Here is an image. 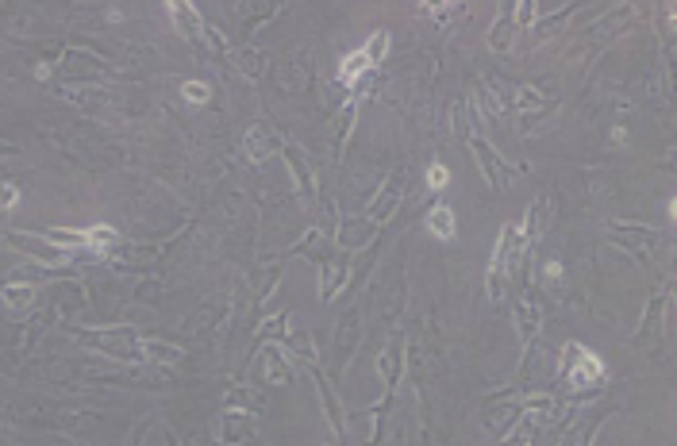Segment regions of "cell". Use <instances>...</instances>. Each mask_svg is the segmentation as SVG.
I'll return each mask as SVG.
<instances>
[{
  "label": "cell",
  "instance_id": "cell-24",
  "mask_svg": "<svg viewBox=\"0 0 677 446\" xmlns=\"http://www.w3.org/2000/svg\"><path fill=\"white\" fill-rule=\"evenodd\" d=\"M516 12H520V16H516L520 23H531V20H535V16H531V12H535V4H520Z\"/></svg>",
  "mask_w": 677,
  "mask_h": 446
},
{
  "label": "cell",
  "instance_id": "cell-8",
  "mask_svg": "<svg viewBox=\"0 0 677 446\" xmlns=\"http://www.w3.org/2000/svg\"><path fill=\"white\" fill-rule=\"evenodd\" d=\"M369 69H374V66H369V58H366V50H350L347 58L338 62V81H347V85H350V81H358V78H366Z\"/></svg>",
  "mask_w": 677,
  "mask_h": 446
},
{
  "label": "cell",
  "instance_id": "cell-18",
  "mask_svg": "<svg viewBox=\"0 0 677 446\" xmlns=\"http://www.w3.org/2000/svg\"><path fill=\"white\" fill-rule=\"evenodd\" d=\"M185 100H193V104H208V100H212V89L204 85V81H185Z\"/></svg>",
  "mask_w": 677,
  "mask_h": 446
},
{
  "label": "cell",
  "instance_id": "cell-5",
  "mask_svg": "<svg viewBox=\"0 0 677 446\" xmlns=\"http://www.w3.org/2000/svg\"><path fill=\"white\" fill-rule=\"evenodd\" d=\"M170 16H174V27L181 31L185 39H200L204 35V20L196 16V8L193 4H181V0H170Z\"/></svg>",
  "mask_w": 677,
  "mask_h": 446
},
{
  "label": "cell",
  "instance_id": "cell-14",
  "mask_svg": "<svg viewBox=\"0 0 677 446\" xmlns=\"http://www.w3.org/2000/svg\"><path fill=\"white\" fill-rule=\"evenodd\" d=\"M235 62H239V69L246 73V78H262V69H266V58H262L258 50H239Z\"/></svg>",
  "mask_w": 677,
  "mask_h": 446
},
{
  "label": "cell",
  "instance_id": "cell-12",
  "mask_svg": "<svg viewBox=\"0 0 677 446\" xmlns=\"http://www.w3.org/2000/svg\"><path fill=\"white\" fill-rule=\"evenodd\" d=\"M4 304H8L12 312H27L31 304H35V289H27V285H12V289L4 292Z\"/></svg>",
  "mask_w": 677,
  "mask_h": 446
},
{
  "label": "cell",
  "instance_id": "cell-13",
  "mask_svg": "<svg viewBox=\"0 0 677 446\" xmlns=\"http://www.w3.org/2000/svg\"><path fill=\"white\" fill-rule=\"evenodd\" d=\"M143 354L146 358H154V362H165V366L181 362V350L170 347V342H143Z\"/></svg>",
  "mask_w": 677,
  "mask_h": 446
},
{
  "label": "cell",
  "instance_id": "cell-7",
  "mask_svg": "<svg viewBox=\"0 0 677 446\" xmlns=\"http://www.w3.org/2000/svg\"><path fill=\"white\" fill-rule=\"evenodd\" d=\"M12 246H20V250L35 254V258H43V262H58V258H66V250L54 243H47V239H27V235H12Z\"/></svg>",
  "mask_w": 677,
  "mask_h": 446
},
{
  "label": "cell",
  "instance_id": "cell-25",
  "mask_svg": "<svg viewBox=\"0 0 677 446\" xmlns=\"http://www.w3.org/2000/svg\"><path fill=\"white\" fill-rule=\"evenodd\" d=\"M204 39L212 43V47H216V50H220V47H223V35H220V31H212V27H204Z\"/></svg>",
  "mask_w": 677,
  "mask_h": 446
},
{
  "label": "cell",
  "instance_id": "cell-22",
  "mask_svg": "<svg viewBox=\"0 0 677 446\" xmlns=\"http://www.w3.org/2000/svg\"><path fill=\"white\" fill-rule=\"evenodd\" d=\"M381 373H385V381L397 377V350H385V354H381Z\"/></svg>",
  "mask_w": 677,
  "mask_h": 446
},
{
  "label": "cell",
  "instance_id": "cell-2",
  "mask_svg": "<svg viewBox=\"0 0 677 446\" xmlns=\"http://www.w3.org/2000/svg\"><path fill=\"white\" fill-rule=\"evenodd\" d=\"M277 135H273L270 127H262V124H254L251 131H246V139H242V150H246V158L251 162H266L270 154H277Z\"/></svg>",
  "mask_w": 677,
  "mask_h": 446
},
{
  "label": "cell",
  "instance_id": "cell-1",
  "mask_svg": "<svg viewBox=\"0 0 677 446\" xmlns=\"http://www.w3.org/2000/svg\"><path fill=\"white\" fill-rule=\"evenodd\" d=\"M89 342H97L112 358H143V342L135 339V331H104V335H85Z\"/></svg>",
  "mask_w": 677,
  "mask_h": 446
},
{
  "label": "cell",
  "instance_id": "cell-9",
  "mask_svg": "<svg viewBox=\"0 0 677 446\" xmlns=\"http://www.w3.org/2000/svg\"><path fill=\"white\" fill-rule=\"evenodd\" d=\"M427 227H431V235H439V239H455V212H450L446 204H435L431 215H427Z\"/></svg>",
  "mask_w": 677,
  "mask_h": 446
},
{
  "label": "cell",
  "instance_id": "cell-16",
  "mask_svg": "<svg viewBox=\"0 0 677 446\" xmlns=\"http://www.w3.org/2000/svg\"><path fill=\"white\" fill-rule=\"evenodd\" d=\"M362 50H366L369 66H378V62L385 58V50H389V35H385V31H378V35H374V39H369V43H366V47H362Z\"/></svg>",
  "mask_w": 677,
  "mask_h": 446
},
{
  "label": "cell",
  "instance_id": "cell-17",
  "mask_svg": "<svg viewBox=\"0 0 677 446\" xmlns=\"http://www.w3.org/2000/svg\"><path fill=\"white\" fill-rule=\"evenodd\" d=\"M489 43H493L496 50H508L512 47V20H501L493 31H489Z\"/></svg>",
  "mask_w": 677,
  "mask_h": 446
},
{
  "label": "cell",
  "instance_id": "cell-4",
  "mask_svg": "<svg viewBox=\"0 0 677 446\" xmlns=\"http://www.w3.org/2000/svg\"><path fill=\"white\" fill-rule=\"evenodd\" d=\"M566 377H570V385H597V381L604 377V362H600L593 350H581L577 362L566 369Z\"/></svg>",
  "mask_w": 677,
  "mask_h": 446
},
{
  "label": "cell",
  "instance_id": "cell-6",
  "mask_svg": "<svg viewBox=\"0 0 677 446\" xmlns=\"http://www.w3.org/2000/svg\"><path fill=\"white\" fill-rule=\"evenodd\" d=\"M400 189H404V174H393V177L385 181V189L378 193V204H374V212H369V215H374L378 223L393 215V208H397V196H400Z\"/></svg>",
  "mask_w": 677,
  "mask_h": 446
},
{
  "label": "cell",
  "instance_id": "cell-26",
  "mask_svg": "<svg viewBox=\"0 0 677 446\" xmlns=\"http://www.w3.org/2000/svg\"><path fill=\"white\" fill-rule=\"evenodd\" d=\"M547 277H551V281H558V277H562V266L558 262H547Z\"/></svg>",
  "mask_w": 677,
  "mask_h": 446
},
{
  "label": "cell",
  "instance_id": "cell-10",
  "mask_svg": "<svg viewBox=\"0 0 677 446\" xmlns=\"http://www.w3.org/2000/svg\"><path fill=\"white\" fill-rule=\"evenodd\" d=\"M266 377L277 381V385H289V362H285L281 347H266Z\"/></svg>",
  "mask_w": 677,
  "mask_h": 446
},
{
  "label": "cell",
  "instance_id": "cell-21",
  "mask_svg": "<svg viewBox=\"0 0 677 446\" xmlns=\"http://www.w3.org/2000/svg\"><path fill=\"white\" fill-rule=\"evenodd\" d=\"M527 438H531V423H520L512 435L504 438V446H527Z\"/></svg>",
  "mask_w": 677,
  "mask_h": 446
},
{
  "label": "cell",
  "instance_id": "cell-20",
  "mask_svg": "<svg viewBox=\"0 0 677 446\" xmlns=\"http://www.w3.org/2000/svg\"><path fill=\"white\" fill-rule=\"evenodd\" d=\"M523 412H542V416H554V400L551 397H527V400H523Z\"/></svg>",
  "mask_w": 677,
  "mask_h": 446
},
{
  "label": "cell",
  "instance_id": "cell-15",
  "mask_svg": "<svg viewBox=\"0 0 677 446\" xmlns=\"http://www.w3.org/2000/svg\"><path fill=\"white\" fill-rule=\"evenodd\" d=\"M535 331H539V312H535L531 301L520 304V335L523 339H535Z\"/></svg>",
  "mask_w": 677,
  "mask_h": 446
},
{
  "label": "cell",
  "instance_id": "cell-3",
  "mask_svg": "<svg viewBox=\"0 0 677 446\" xmlns=\"http://www.w3.org/2000/svg\"><path fill=\"white\" fill-rule=\"evenodd\" d=\"M470 146H474V158L481 162V174H485V181L489 185H504V181H512V169L501 162V158L489 150V146L481 143V139H470Z\"/></svg>",
  "mask_w": 677,
  "mask_h": 446
},
{
  "label": "cell",
  "instance_id": "cell-19",
  "mask_svg": "<svg viewBox=\"0 0 677 446\" xmlns=\"http://www.w3.org/2000/svg\"><path fill=\"white\" fill-rule=\"evenodd\" d=\"M427 185H431V189H446V185H450V169L435 162L431 169H427Z\"/></svg>",
  "mask_w": 677,
  "mask_h": 446
},
{
  "label": "cell",
  "instance_id": "cell-11",
  "mask_svg": "<svg viewBox=\"0 0 677 446\" xmlns=\"http://www.w3.org/2000/svg\"><path fill=\"white\" fill-rule=\"evenodd\" d=\"M542 223H547V196H539V200L531 204V215H527V235H523L527 243H535V239L542 235Z\"/></svg>",
  "mask_w": 677,
  "mask_h": 446
},
{
  "label": "cell",
  "instance_id": "cell-23",
  "mask_svg": "<svg viewBox=\"0 0 677 446\" xmlns=\"http://www.w3.org/2000/svg\"><path fill=\"white\" fill-rule=\"evenodd\" d=\"M16 196H20V193H16V185H0V208H4V212H8V208H16Z\"/></svg>",
  "mask_w": 677,
  "mask_h": 446
}]
</instances>
